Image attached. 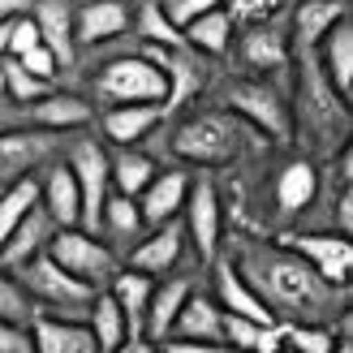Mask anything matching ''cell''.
Here are the masks:
<instances>
[{
    "instance_id": "1",
    "label": "cell",
    "mask_w": 353,
    "mask_h": 353,
    "mask_svg": "<svg viewBox=\"0 0 353 353\" xmlns=\"http://www.w3.org/2000/svg\"><path fill=\"white\" fill-rule=\"evenodd\" d=\"M237 276L250 285L263 306L276 314V323H327L341 310V293L336 285L310 268V263L289 250L285 241H245L237 250Z\"/></svg>"
},
{
    "instance_id": "2",
    "label": "cell",
    "mask_w": 353,
    "mask_h": 353,
    "mask_svg": "<svg viewBox=\"0 0 353 353\" xmlns=\"http://www.w3.org/2000/svg\"><path fill=\"white\" fill-rule=\"evenodd\" d=\"M241 151V121L233 112H199L185 117L172 134V155L185 164H228Z\"/></svg>"
},
{
    "instance_id": "3",
    "label": "cell",
    "mask_w": 353,
    "mask_h": 353,
    "mask_svg": "<svg viewBox=\"0 0 353 353\" xmlns=\"http://www.w3.org/2000/svg\"><path fill=\"white\" fill-rule=\"evenodd\" d=\"M48 259L57 263V268H65L69 276L86 280L91 289H108V280L121 268L117 254H112V245L103 241L99 233H91V228H82V224L57 228V233L48 237Z\"/></svg>"
},
{
    "instance_id": "4",
    "label": "cell",
    "mask_w": 353,
    "mask_h": 353,
    "mask_svg": "<svg viewBox=\"0 0 353 353\" xmlns=\"http://www.w3.org/2000/svg\"><path fill=\"white\" fill-rule=\"evenodd\" d=\"M13 272H17L22 289L34 297V302L57 306V314L86 310V306H91V297L99 293V289L86 285V280H78V276H69L65 268H57V263L48 259V250H43V254H34V259H26L22 268H13Z\"/></svg>"
},
{
    "instance_id": "5",
    "label": "cell",
    "mask_w": 353,
    "mask_h": 353,
    "mask_svg": "<svg viewBox=\"0 0 353 353\" xmlns=\"http://www.w3.org/2000/svg\"><path fill=\"white\" fill-rule=\"evenodd\" d=\"M99 99L108 103H164L168 95V82L160 74V65L147 61V57H121L99 74L95 82Z\"/></svg>"
},
{
    "instance_id": "6",
    "label": "cell",
    "mask_w": 353,
    "mask_h": 353,
    "mask_svg": "<svg viewBox=\"0 0 353 353\" xmlns=\"http://www.w3.org/2000/svg\"><path fill=\"white\" fill-rule=\"evenodd\" d=\"M224 108L237 121H245V125L263 130L272 143H285L289 130H293L289 103L280 99L272 86H263V82H228L224 86Z\"/></svg>"
},
{
    "instance_id": "7",
    "label": "cell",
    "mask_w": 353,
    "mask_h": 353,
    "mask_svg": "<svg viewBox=\"0 0 353 353\" xmlns=\"http://www.w3.org/2000/svg\"><path fill=\"white\" fill-rule=\"evenodd\" d=\"M181 216H185V237L194 241V250H199L203 263H216V250H220V220H224V211H220V190L211 176H194L190 190H185V207H181Z\"/></svg>"
},
{
    "instance_id": "8",
    "label": "cell",
    "mask_w": 353,
    "mask_h": 353,
    "mask_svg": "<svg viewBox=\"0 0 353 353\" xmlns=\"http://www.w3.org/2000/svg\"><path fill=\"white\" fill-rule=\"evenodd\" d=\"M69 172H74L78 181V199H82V228L99 224V207L103 199H108L112 190V172H108V151H103L99 143H91V138H82V143H74V151H69Z\"/></svg>"
},
{
    "instance_id": "9",
    "label": "cell",
    "mask_w": 353,
    "mask_h": 353,
    "mask_svg": "<svg viewBox=\"0 0 353 353\" xmlns=\"http://www.w3.org/2000/svg\"><path fill=\"white\" fill-rule=\"evenodd\" d=\"M285 245L302 254L310 268L327 280V285H336V289L349 285V272H353V245H349L345 233H336V237H332V233H289Z\"/></svg>"
},
{
    "instance_id": "10",
    "label": "cell",
    "mask_w": 353,
    "mask_h": 353,
    "mask_svg": "<svg viewBox=\"0 0 353 353\" xmlns=\"http://www.w3.org/2000/svg\"><path fill=\"white\" fill-rule=\"evenodd\" d=\"M74 0H34V26H39V43L57 57V65H74V52H78V34H74Z\"/></svg>"
},
{
    "instance_id": "11",
    "label": "cell",
    "mask_w": 353,
    "mask_h": 353,
    "mask_svg": "<svg viewBox=\"0 0 353 353\" xmlns=\"http://www.w3.org/2000/svg\"><path fill=\"white\" fill-rule=\"evenodd\" d=\"M30 336H34V353H99L91 327L69 319V314H39L34 310Z\"/></svg>"
},
{
    "instance_id": "12",
    "label": "cell",
    "mask_w": 353,
    "mask_h": 353,
    "mask_svg": "<svg viewBox=\"0 0 353 353\" xmlns=\"http://www.w3.org/2000/svg\"><path fill=\"white\" fill-rule=\"evenodd\" d=\"M181 250H185V228L176 224V220H168V224H155L151 228V237H143L130 250V268L134 272H147V276H155L160 280L164 272H172L176 263H181Z\"/></svg>"
},
{
    "instance_id": "13",
    "label": "cell",
    "mask_w": 353,
    "mask_h": 353,
    "mask_svg": "<svg viewBox=\"0 0 353 353\" xmlns=\"http://www.w3.org/2000/svg\"><path fill=\"white\" fill-rule=\"evenodd\" d=\"M185 190H190V172L172 168V172H155L151 181L138 194V211H143V224L155 228V224H168L181 216L185 207Z\"/></svg>"
},
{
    "instance_id": "14",
    "label": "cell",
    "mask_w": 353,
    "mask_h": 353,
    "mask_svg": "<svg viewBox=\"0 0 353 353\" xmlns=\"http://www.w3.org/2000/svg\"><path fill=\"white\" fill-rule=\"evenodd\" d=\"M164 121V103H108L103 108V134L117 147H138Z\"/></svg>"
},
{
    "instance_id": "15",
    "label": "cell",
    "mask_w": 353,
    "mask_h": 353,
    "mask_svg": "<svg viewBox=\"0 0 353 353\" xmlns=\"http://www.w3.org/2000/svg\"><path fill=\"white\" fill-rule=\"evenodd\" d=\"M314 52H319V69L332 82V91L341 99H349L353 95V26H349V17H341V22L319 39Z\"/></svg>"
},
{
    "instance_id": "16",
    "label": "cell",
    "mask_w": 353,
    "mask_h": 353,
    "mask_svg": "<svg viewBox=\"0 0 353 353\" xmlns=\"http://www.w3.org/2000/svg\"><path fill=\"white\" fill-rule=\"evenodd\" d=\"M216 302L224 314H241V319H254V323H276V314L263 306V297L237 276V268L228 259L216 263Z\"/></svg>"
},
{
    "instance_id": "17",
    "label": "cell",
    "mask_w": 353,
    "mask_h": 353,
    "mask_svg": "<svg viewBox=\"0 0 353 353\" xmlns=\"http://www.w3.org/2000/svg\"><path fill=\"white\" fill-rule=\"evenodd\" d=\"M168 336H181V341H224V310H220V302L190 289V297L181 302V310H176Z\"/></svg>"
},
{
    "instance_id": "18",
    "label": "cell",
    "mask_w": 353,
    "mask_h": 353,
    "mask_svg": "<svg viewBox=\"0 0 353 353\" xmlns=\"http://www.w3.org/2000/svg\"><path fill=\"white\" fill-rule=\"evenodd\" d=\"M130 26V9L121 0H86L74 9V34L78 43H108Z\"/></svg>"
},
{
    "instance_id": "19",
    "label": "cell",
    "mask_w": 353,
    "mask_h": 353,
    "mask_svg": "<svg viewBox=\"0 0 353 353\" xmlns=\"http://www.w3.org/2000/svg\"><path fill=\"white\" fill-rule=\"evenodd\" d=\"M57 233V224H52V216L43 207H30L26 211V220L9 233V241L0 245V263L5 268H22L26 259H34V254H43L48 250V237Z\"/></svg>"
},
{
    "instance_id": "20",
    "label": "cell",
    "mask_w": 353,
    "mask_h": 353,
    "mask_svg": "<svg viewBox=\"0 0 353 353\" xmlns=\"http://www.w3.org/2000/svg\"><path fill=\"white\" fill-rule=\"evenodd\" d=\"M30 117L39 130H52V134H69V130H82L91 125V103L82 95H69V91H48L43 99L30 103Z\"/></svg>"
},
{
    "instance_id": "21",
    "label": "cell",
    "mask_w": 353,
    "mask_h": 353,
    "mask_svg": "<svg viewBox=\"0 0 353 353\" xmlns=\"http://www.w3.org/2000/svg\"><path fill=\"white\" fill-rule=\"evenodd\" d=\"M39 207L52 216L57 228H69V224L82 220V199H78V181L69 172V164H57L39 181Z\"/></svg>"
},
{
    "instance_id": "22",
    "label": "cell",
    "mask_w": 353,
    "mask_h": 353,
    "mask_svg": "<svg viewBox=\"0 0 353 353\" xmlns=\"http://www.w3.org/2000/svg\"><path fill=\"white\" fill-rule=\"evenodd\" d=\"M185 297H190V280H181V276L155 280V293H151L147 314H143V336H147V341H155V345L168 341L172 319H176V310H181Z\"/></svg>"
},
{
    "instance_id": "23",
    "label": "cell",
    "mask_w": 353,
    "mask_h": 353,
    "mask_svg": "<svg viewBox=\"0 0 353 353\" xmlns=\"http://www.w3.org/2000/svg\"><path fill=\"white\" fill-rule=\"evenodd\" d=\"M108 293L117 297V306L125 310L130 336H143V314H147V302L155 293V276L134 272V268H117V276L108 280Z\"/></svg>"
},
{
    "instance_id": "24",
    "label": "cell",
    "mask_w": 353,
    "mask_h": 353,
    "mask_svg": "<svg viewBox=\"0 0 353 353\" xmlns=\"http://www.w3.org/2000/svg\"><path fill=\"white\" fill-rule=\"evenodd\" d=\"M341 17H349L345 0H302L293 13V39H297V52H314L319 48V39L341 22Z\"/></svg>"
},
{
    "instance_id": "25",
    "label": "cell",
    "mask_w": 353,
    "mask_h": 353,
    "mask_svg": "<svg viewBox=\"0 0 353 353\" xmlns=\"http://www.w3.org/2000/svg\"><path fill=\"white\" fill-rule=\"evenodd\" d=\"M181 39L190 52H207V57H220V52H228V43H233V9H207L199 17H190V22L181 26Z\"/></svg>"
},
{
    "instance_id": "26",
    "label": "cell",
    "mask_w": 353,
    "mask_h": 353,
    "mask_svg": "<svg viewBox=\"0 0 353 353\" xmlns=\"http://www.w3.org/2000/svg\"><path fill=\"white\" fill-rule=\"evenodd\" d=\"M86 327H91V336L99 345V353H112L121 341L130 336V327H125V310L117 306V297L108 289H99L91 297V306H86Z\"/></svg>"
},
{
    "instance_id": "27",
    "label": "cell",
    "mask_w": 353,
    "mask_h": 353,
    "mask_svg": "<svg viewBox=\"0 0 353 353\" xmlns=\"http://www.w3.org/2000/svg\"><path fill=\"white\" fill-rule=\"evenodd\" d=\"M314 194H319V172H314V164H306V160L285 164V172H280V181H276L280 211H285V216H297V211H306L314 203Z\"/></svg>"
},
{
    "instance_id": "28",
    "label": "cell",
    "mask_w": 353,
    "mask_h": 353,
    "mask_svg": "<svg viewBox=\"0 0 353 353\" xmlns=\"http://www.w3.org/2000/svg\"><path fill=\"white\" fill-rule=\"evenodd\" d=\"M108 172H112V190H117V194H130V199H138V194H143V185H147L160 168H155V160H151V155H143L138 147H117V151L108 155Z\"/></svg>"
},
{
    "instance_id": "29",
    "label": "cell",
    "mask_w": 353,
    "mask_h": 353,
    "mask_svg": "<svg viewBox=\"0 0 353 353\" xmlns=\"http://www.w3.org/2000/svg\"><path fill=\"white\" fill-rule=\"evenodd\" d=\"M143 228H147V224H143V211H138V199L108 190V199H103V207H99V224H95V233L130 241V237L143 233Z\"/></svg>"
},
{
    "instance_id": "30",
    "label": "cell",
    "mask_w": 353,
    "mask_h": 353,
    "mask_svg": "<svg viewBox=\"0 0 353 353\" xmlns=\"http://www.w3.org/2000/svg\"><path fill=\"white\" fill-rule=\"evenodd\" d=\"M30 207H39V181H34L30 172H22L5 194H0V245H5L9 233L26 220Z\"/></svg>"
},
{
    "instance_id": "31",
    "label": "cell",
    "mask_w": 353,
    "mask_h": 353,
    "mask_svg": "<svg viewBox=\"0 0 353 353\" xmlns=\"http://www.w3.org/2000/svg\"><path fill=\"white\" fill-rule=\"evenodd\" d=\"M48 155V138L43 134H0V172H17L34 168Z\"/></svg>"
},
{
    "instance_id": "32",
    "label": "cell",
    "mask_w": 353,
    "mask_h": 353,
    "mask_svg": "<svg viewBox=\"0 0 353 353\" xmlns=\"http://www.w3.org/2000/svg\"><path fill=\"white\" fill-rule=\"evenodd\" d=\"M241 52H245V65H254V69H280L285 57H289L285 39H280L276 30H268V26H254L250 34H245Z\"/></svg>"
},
{
    "instance_id": "33",
    "label": "cell",
    "mask_w": 353,
    "mask_h": 353,
    "mask_svg": "<svg viewBox=\"0 0 353 353\" xmlns=\"http://www.w3.org/2000/svg\"><path fill=\"white\" fill-rule=\"evenodd\" d=\"M138 34H143L147 43H155V48H185L181 30L168 22V13L155 5V0H147V5L138 9Z\"/></svg>"
},
{
    "instance_id": "34",
    "label": "cell",
    "mask_w": 353,
    "mask_h": 353,
    "mask_svg": "<svg viewBox=\"0 0 353 353\" xmlns=\"http://www.w3.org/2000/svg\"><path fill=\"white\" fill-rule=\"evenodd\" d=\"M280 327H285V345L293 353H332L341 341L327 323H280Z\"/></svg>"
},
{
    "instance_id": "35",
    "label": "cell",
    "mask_w": 353,
    "mask_h": 353,
    "mask_svg": "<svg viewBox=\"0 0 353 353\" xmlns=\"http://www.w3.org/2000/svg\"><path fill=\"white\" fill-rule=\"evenodd\" d=\"M0 86H5V91H9L17 103H34V99H43V95H48V86H52V82L26 74V69L17 65L13 57H5V61H0Z\"/></svg>"
},
{
    "instance_id": "36",
    "label": "cell",
    "mask_w": 353,
    "mask_h": 353,
    "mask_svg": "<svg viewBox=\"0 0 353 353\" xmlns=\"http://www.w3.org/2000/svg\"><path fill=\"white\" fill-rule=\"evenodd\" d=\"M0 319H9V323H30L34 319L30 293L22 289L17 276H5V272H0Z\"/></svg>"
},
{
    "instance_id": "37",
    "label": "cell",
    "mask_w": 353,
    "mask_h": 353,
    "mask_svg": "<svg viewBox=\"0 0 353 353\" xmlns=\"http://www.w3.org/2000/svg\"><path fill=\"white\" fill-rule=\"evenodd\" d=\"M34 43H39V26H34V17L30 13L9 17V57H22V52H30Z\"/></svg>"
},
{
    "instance_id": "38",
    "label": "cell",
    "mask_w": 353,
    "mask_h": 353,
    "mask_svg": "<svg viewBox=\"0 0 353 353\" xmlns=\"http://www.w3.org/2000/svg\"><path fill=\"white\" fill-rule=\"evenodd\" d=\"M155 5H160V9L168 13V22L181 30L190 17H199V13H207V9H220L224 0H155Z\"/></svg>"
},
{
    "instance_id": "39",
    "label": "cell",
    "mask_w": 353,
    "mask_h": 353,
    "mask_svg": "<svg viewBox=\"0 0 353 353\" xmlns=\"http://www.w3.org/2000/svg\"><path fill=\"white\" fill-rule=\"evenodd\" d=\"M17 65H22L26 69V74H34V78H43V82H52V78H57V57H52V52L43 48V43H34L30 52H22V57H13Z\"/></svg>"
},
{
    "instance_id": "40",
    "label": "cell",
    "mask_w": 353,
    "mask_h": 353,
    "mask_svg": "<svg viewBox=\"0 0 353 353\" xmlns=\"http://www.w3.org/2000/svg\"><path fill=\"white\" fill-rule=\"evenodd\" d=\"M0 353H34L30 323H9V319H0Z\"/></svg>"
},
{
    "instance_id": "41",
    "label": "cell",
    "mask_w": 353,
    "mask_h": 353,
    "mask_svg": "<svg viewBox=\"0 0 353 353\" xmlns=\"http://www.w3.org/2000/svg\"><path fill=\"white\" fill-rule=\"evenodd\" d=\"M155 353H237L228 349L224 341H181V336H168L155 345Z\"/></svg>"
},
{
    "instance_id": "42",
    "label": "cell",
    "mask_w": 353,
    "mask_h": 353,
    "mask_svg": "<svg viewBox=\"0 0 353 353\" xmlns=\"http://www.w3.org/2000/svg\"><path fill=\"white\" fill-rule=\"evenodd\" d=\"M112 353H155V341H147V336H125Z\"/></svg>"
},
{
    "instance_id": "43",
    "label": "cell",
    "mask_w": 353,
    "mask_h": 353,
    "mask_svg": "<svg viewBox=\"0 0 353 353\" xmlns=\"http://www.w3.org/2000/svg\"><path fill=\"white\" fill-rule=\"evenodd\" d=\"M336 211H341V233L349 237V233H353V194H349V190L341 194V207H336Z\"/></svg>"
},
{
    "instance_id": "44",
    "label": "cell",
    "mask_w": 353,
    "mask_h": 353,
    "mask_svg": "<svg viewBox=\"0 0 353 353\" xmlns=\"http://www.w3.org/2000/svg\"><path fill=\"white\" fill-rule=\"evenodd\" d=\"M26 9H30V0H0V22H9V17L26 13Z\"/></svg>"
},
{
    "instance_id": "45",
    "label": "cell",
    "mask_w": 353,
    "mask_h": 353,
    "mask_svg": "<svg viewBox=\"0 0 353 353\" xmlns=\"http://www.w3.org/2000/svg\"><path fill=\"white\" fill-rule=\"evenodd\" d=\"M9 57V22H0V61Z\"/></svg>"
},
{
    "instance_id": "46",
    "label": "cell",
    "mask_w": 353,
    "mask_h": 353,
    "mask_svg": "<svg viewBox=\"0 0 353 353\" xmlns=\"http://www.w3.org/2000/svg\"><path fill=\"white\" fill-rule=\"evenodd\" d=\"M332 353H353V345H349V332H345V336L336 341V349H332Z\"/></svg>"
},
{
    "instance_id": "47",
    "label": "cell",
    "mask_w": 353,
    "mask_h": 353,
    "mask_svg": "<svg viewBox=\"0 0 353 353\" xmlns=\"http://www.w3.org/2000/svg\"><path fill=\"white\" fill-rule=\"evenodd\" d=\"M276 353H293V349H289V345H280V349H276Z\"/></svg>"
},
{
    "instance_id": "48",
    "label": "cell",
    "mask_w": 353,
    "mask_h": 353,
    "mask_svg": "<svg viewBox=\"0 0 353 353\" xmlns=\"http://www.w3.org/2000/svg\"><path fill=\"white\" fill-rule=\"evenodd\" d=\"M74 5H86V0H74Z\"/></svg>"
}]
</instances>
